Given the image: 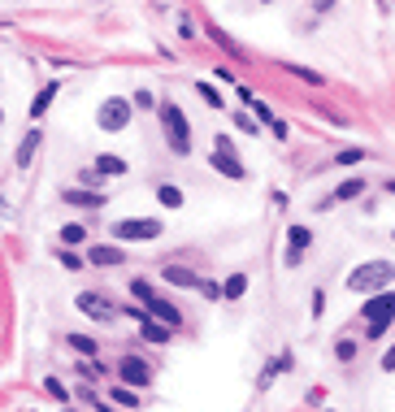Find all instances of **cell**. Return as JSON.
Instances as JSON below:
<instances>
[{
    "instance_id": "6da1fadb",
    "label": "cell",
    "mask_w": 395,
    "mask_h": 412,
    "mask_svg": "<svg viewBox=\"0 0 395 412\" xmlns=\"http://www.w3.org/2000/svg\"><path fill=\"white\" fill-rule=\"evenodd\" d=\"M391 278H395V265H391V260H365V265H356V269L348 274V291L374 295V291H387Z\"/></svg>"
},
{
    "instance_id": "7a4b0ae2",
    "label": "cell",
    "mask_w": 395,
    "mask_h": 412,
    "mask_svg": "<svg viewBox=\"0 0 395 412\" xmlns=\"http://www.w3.org/2000/svg\"><path fill=\"white\" fill-rule=\"evenodd\" d=\"M157 109H161V130H166L170 152H174V156H187V152H191V126H187V118H183V109L170 105V100H161Z\"/></svg>"
},
{
    "instance_id": "3957f363",
    "label": "cell",
    "mask_w": 395,
    "mask_h": 412,
    "mask_svg": "<svg viewBox=\"0 0 395 412\" xmlns=\"http://www.w3.org/2000/svg\"><path fill=\"white\" fill-rule=\"evenodd\" d=\"M360 312H365V321H369V339H378V334H383V330L395 321V291H391V287H387V291H374Z\"/></svg>"
},
{
    "instance_id": "277c9868",
    "label": "cell",
    "mask_w": 395,
    "mask_h": 412,
    "mask_svg": "<svg viewBox=\"0 0 395 412\" xmlns=\"http://www.w3.org/2000/svg\"><path fill=\"white\" fill-rule=\"evenodd\" d=\"M113 239H118V243L161 239V222H157V217H126V222H113Z\"/></svg>"
},
{
    "instance_id": "5b68a950",
    "label": "cell",
    "mask_w": 395,
    "mask_h": 412,
    "mask_svg": "<svg viewBox=\"0 0 395 412\" xmlns=\"http://www.w3.org/2000/svg\"><path fill=\"white\" fill-rule=\"evenodd\" d=\"M130 100H122V96H109V100L100 105V113H96V126L100 130H126V122H130Z\"/></svg>"
},
{
    "instance_id": "8992f818",
    "label": "cell",
    "mask_w": 395,
    "mask_h": 412,
    "mask_svg": "<svg viewBox=\"0 0 395 412\" xmlns=\"http://www.w3.org/2000/svg\"><path fill=\"white\" fill-rule=\"evenodd\" d=\"M78 312H87L91 321H113L122 308H118V304H109L105 295H96V291H83V295H78Z\"/></svg>"
},
{
    "instance_id": "52a82bcc",
    "label": "cell",
    "mask_w": 395,
    "mask_h": 412,
    "mask_svg": "<svg viewBox=\"0 0 395 412\" xmlns=\"http://www.w3.org/2000/svg\"><path fill=\"white\" fill-rule=\"evenodd\" d=\"M213 170L226 174L230 183H243L248 178V170H243V161L235 156V147H213Z\"/></svg>"
},
{
    "instance_id": "ba28073f",
    "label": "cell",
    "mask_w": 395,
    "mask_h": 412,
    "mask_svg": "<svg viewBox=\"0 0 395 412\" xmlns=\"http://www.w3.org/2000/svg\"><path fill=\"white\" fill-rule=\"evenodd\" d=\"M118 377L126 386H148L152 382V369H148V360H139V356H122L118 360Z\"/></svg>"
},
{
    "instance_id": "9c48e42d",
    "label": "cell",
    "mask_w": 395,
    "mask_h": 412,
    "mask_svg": "<svg viewBox=\"0 0 395 412\" xmlns=\"http://www.w3.org/2000/svg\"><path fill=\"white\" fill-rule=\"evenodd\" d=\"M143 308H148V317H157V321H166V325H174V330H178V325H183V312H178L174 304H166V300H161V295H152V300H148Z\"/></svg>"
},
{
    "instance_id": "30bf717a",
    "label": "cell",
    "mask_w": 395,
    "mask_h": 412,
    "mask_svg": "<svg viewBox=\"0 0 395 412\" xmlns=\"http://www.w3.org/2000/svg\"><path fill=\"white\" fill-rule=\"evenodd\" d=\"M87 260H91V265H105V269H109V265H122L126 252H122V247H109V243H105V247H91Z\"/></svg>"
},
{
    "instance_id": "8fae6325",
    "label": "cell",
    "mask_w": 395,
    "mask_h": 412,
    "mask_svg": "<svg viewBox=\"0 0 395 412\" xmlns=\"http://www.w3.org/2000/svg\"><path fill=\"white\" fill-rule=\"evenodd\" d=\"M161 278H166L170 287H200V278H195L191 269H183V265H166V269H161Z\"/></svg>"
},
{
    "instance_id": "7c38bea8",
    "label": "cell",
    "mask_w": 395,
    "mask_h": 412,
    "mask_svg": "<svg viewBox=\"0 0 395 412\" xmlns=\"http://www.w3.org/2000/svg\"><path fill=\"white\" fill-rule=\"evenodd\" d=\"M139 325H143V339H148V343H170V330H174V325L157 321V317H143Z\"/></svg>"
},
{
    "instance_id": "4fadbf2b",
    "label": "cell",
    "mask_w": 395,
    "mask_h": 412,
    "mask_svg": "<svg viewBox=\"0 0 395 412\" xmlns=\"http://www.w3.org/2000/svg\"><path fill=\"white\" fill-rule=\"evenodd\" d=\"M40 130H26V135H22V147H18V165H22V170H26V165H30V156H35V147H40Z\"/></svg>"
},
{
    "instance_id": "5bb4252c",
    "label": "cell",
    "mask_w": 395,
    "mask_h": 412,
    "mask_svg": "<svg viewBox=\"0 0 395 412\" xmlns=\"http://www.w3.org/2000/svg\"><path fill=\"white\" fill-rule=\"evenodd\" d=\"M360 191H365V178H360V174L356 178H343V183L335 187V200H356Z\"/></svg>"
},
{
    "instance_id": "9a60e30c",
    "label": "cell",
    "mask_w": 395,
    "mask_h": 412,
    "mask_svg": "<svg viewBox=\"0 0 395 412\" xmlns=\"http://www.w3.org/2000/svg\"><path fill=\"white\" fill-rule=\"evenodd\" d=\"M96 170H100L105 178H118V174H126V161H122V156H109V152H105V156H96Z\"/></svg>"
},
{
    "instance_id": "2e32d148",
    "label": "cell",
    "mask_w": 395,
    "mask_h": 412,
    "mask_svg": "<svg viewBox=\"0 0 395 412\" xmlns=\"http://www.w3.org/2000/svg\"><path fill=\"white\" fill-rule=\"evenodd\" d=\"M57 100V82H48V87L35 96V105H30V118H44V113H48V105H53Z\"/></svg>"
},
{
    "instance_id": "e0dca14e",
    "label": "cell",
    "mask_w": 395,
    "mask_h": 412,
    "mask_svg": "<svg viewBox=\"0 0 395 412\" xmlns=\"http://www.w3.org/2000/svg\"><path fill=\"white\" fill-rule=\"evenodd\" d=\"M243 291H248V274H230L226 283H222V295H226V300H239Z\"/></svg>"
},
{
    "instance_id": "ac0fdd59",
    "label": "cell",
    "mask_w": 395,
    "mask_h": 412,
    "mask_svg": "<svg viewBox=\"0 0 395 412\" xmlns=\"http://www.w3.org/2000/svg\"><path fill=\"white\" fill-rule=\"evenodd\" d=\"M157 200L166 204V208H183V191L170 187V183H161V187H157Z\"/></svg>"
},
{
    "instance_id": "d6986e66",
    "label": "cell",
    "mask_w": 395,
    "mask_h": 412,
    "mask_svg": "<svg viewBox=\"0 0 395 412\" xmlns=\"http://www.w3.org/2000/svg\"><path fill=\"white\" fill-rule=\"evenodd\" d=\"M65 200H70V204H105V195L100 191H65Z\"/></svg>"
},
{
    "instance_id": "ffe728a7",
    "label": "cell",
    "mask_w": 395,
    "mask_h": 412,
    "mask_svg": "<svg viewBox=\"0 0 395 412\" xmlns=\"http://www.w3.org/2000/svg\"><path fill=\"white\" fill-rule=\"evenodd\" d=\"M195 91H200V100H204L209 109H222V105H226L222 96H218V87H213V82H195Z\"/></svg>"
},
{
    "instance_id": "44dd1931",
    "label": "cell",
    "mask_w": 395,
    "mask_h": 412,
    "mask_svg": "<svg viewBox=\"0 0 395 412\" xmlns=\"http://www.w3.org/2000/svg\"><path fill=\"white\" fill-rule=\"evenodd\" d=\"M57 239H61V243H70V247H74V243H87V230H83V226H74V222H70V226H61V235H57Z\"/></svg>"
},
{
    "instance_id": "7402d4cb",
    "label": "cell",
    "mask_w": 395,
    "mask_h": 412,
    "mask_svg": "<svg viewBox=\"0 0 395 412\" xmlns=\"http://www.w3.org/2000/svg\"><path fill=\"white\" fill-rule=\"evenodd\" d=\"M287 239H291V247H295V252H304V247L313 243V235H308V226H291V230H287Z\"/></svg>"
},
{
    "instance_id": "603a6c76",
    "label": "cell",
    "mask_w": 395,
    "mask_h": 412,
    "mask_svg": "<svg viewBox=\"0 0 395 412\" xmlns=\"http://www.w3.org/2000/svg\"><path fill=\"white\" fill-rule=\"evenodd\" d=\"M70 348H74L78 356H96V348H100V343L87 339V334H70Z\"/></svg>"
},
{
    "instance_id": "cb8c5ba5",
    "label": "cell",
    "mask_w": 395,
    "mask_h": 412,
    "mask_svg": "<svg viewBox=\"0 0 395 412\" xmlns=\"http://www.w3.org/2000/svg\"><path fill=\"white\" fill-rule=\"evenodd\" d=\"M335 161H339V165H360V161H365V147H343Z\"/></svg>"
},
{
    "instance_id": "d4e9b609",
    "label": "cell",
    "mask_w": 395,
    "mask_h": 412,
    "mask_svg": "<svg viewBox=\"0 0 395 412\" xmlns=\"http://www.w3.org/2000/svg\"><path fill=\"white\" fill-rule=\"evenodd\" d=\"M109 400H113V404H122V408H135V404H139V400H135V391H126V386H118V391L109 395Z\"/></svg>"
},
{
    "instance_id": "484cf974",
    "label": "cell",
    "mask_w": 395,
    "mask_h": 412,
    "mask_svg": "<svg viewBox=\"0 0 395 412\" xmlns=\"http://www.w3.org/2000/svg\"><path fill=\"white\" fill-rule=\"evenodd\" d=\"M130 291H135V300H143V304L157 295V291H152V283H143V278H135V283H130Z\"/></svg>"
},
{
    "instance_id": "4316f807",
    "label": "cell",
    "mask_w": 395,
    "mask_h": 412,
    "mask_svg": "<svg viewBox=\"0 0 395 412\" xmlns=\"http://www.w3.org/2000/svg\"><path fill=\"white\" fill-rule=\"evenodd\" d=\"M335 356H339V360H352V356H356V343H352V339H339V343H335Z\"/></svg>"
},
{
    "instance_id": "83f0119b",
    "label": "cell",
    "mask_w": 395,
    "mask_h": 412,
    "mask_svg": "<svg viewBox=\"0 0 395 412\" xmlns=\"http://www.w3.org/2000/svg\"><path fill=\"white\" fill-rule=\"evenodd\" d=\"M252 113H256V118H261V122H270V126L278 122V118H274V109H270V105H261V100H256V96H252Z\"/></svg>"
},
{
    "instance_id": "f1b7e54d",
    "label": "cell",
    "mask_w": 395,
    "mask_h": 412,
    "mask_svg": "<svg viewBox=\"0 0 395 412\" xmlns=\"http://www.w3.org/2000/svg\"><path fill=\"white\" fill-rule=\"evenodd\" d=\"M235 126L243 130V135H252V139H256V122H252V113H239V118H235Z\"/></svg>"
},
{
    "instance_id": "f546056e",
    "label": "cell",
    "mask_w": 395,
    "mask_h": 412,
    "mask_svg": "<svg viewBox=\"0 0 395 412\" xmlns=\"http://www.w3.org/2000/svg\"><path fill=\"white\" fill-rule=\"evenodd\" d=\"M287 70H291L295 78H304V82H322V74H313V70H304V65H287Z\"/></svg>"
},
{
    "instance_id": "4dcf8cb0",
    "label": "cell",
    "mask_w": 395,
    "mask_h": 412,
    "mask_svg": "<svg viewBox=\"0 0 395 412\" xmlns=\"http://www.w3.org/2000/svg\"><path fill=\"white\" fill-rule=\"evenodd\" d=\"M135 109H157V100H152V91H135Z\"/></svg>"
},
{
    "instance_id": "1f68e13d",
    "label": "cell",
    "mask_w": 395,
    "mask_h": 412,
    "mask_svg": "<svg viewBox=\"0 0 395 412\" xmlns=\"http://www.w3.org/2000/svg\"><path fill=\"white\" fill-rule=\"evenodd\" d=\"M326 312V291H313V317H322Z\"/></svg>"
},
{
    "instance_id": "d6a6232c",
    "label": "cell",
    "mask_w": 395,
    "mask_h": 412,
    "mask_svg": "<svg viewBox=\"0 0 395 412\" xmlns=\"http://www.w3.org/2000/svg\"><path fill=\"white\" fill-rule=\"evenodd\" d=\"M48 395H53V400H70V395H65V386L57 382V377H48Z\"/></svg>"
},
{
    "instance_id": "836d02e7",
    "label": "cell",
    "mask_w": 395,
    "mask_h": 412,
    "mask_svg": "<svg viewBox=\"0 0 395 412\" xmlns=\"http://www.w3.org/2000/svg\"><path fill=\"white\" fill-rule=\"evenodd\" d=\"M57 260H61V265H65V269H78V265H83V260H78L74 252H57Z\"/></svg>"
},
{
    "instance_id": "e575fe53",
    "label": "cell",
    "mask_w": 395,
    "mask_h": 412,
    "mask_svg": "<svg viewBox=\"0 0 395 412\" xmlns=\"http://www.w3.org/2000/svg\"><path fill=\"white\" fill-rule=\"evenodd\" d=\"M200 295H204V300H218L222 287H218V283H200Z\"/></svg>"
},
{
    "instance_id": "d590c367",
    "label": "cell",
    "mask_w": 395,
    "mask_h": 412,
    "mask_svg": "<svg viewBox=\"0 0 395 412\" xmlns=\"http://www.w3.org/2000/svg\"><path fill=\"white\" fill-rule=\"evenodd\" d=\"M383 369H387V373H391V369H395V343H391V348H387V352H383Z\"/></svg>"
},
{
    "instance_id": "8d00e7d4",
    "label": "cell",
    "mask_w": 395,
    "mask_h": 412,
    "mask_svg": "<svg viewBox=\"0 0 395 412\" xmlns=\"http://www.w3.org/2000/svg\"><path fill=\"white\" fill-rule=\"evenodd\" d=\"M387 191H391V195H395V178H387Z\"/></svg>"
},
{
    "instance_id": "74e56055",
    "label": "cell",
    "mask_w": 395,
    "mask_h": 412,
    "mask_svg": "<svg viewBox=\"0 0 395 412\" xmlns=\"http://www.w3.org/2000/svg\"><path fill=\"white\" fill-rule=\"evenodd\" d=\"M0 122H5V113H0Z\"/></svg>"
},
{
    "instance_id": "f35d334b",
    "label": "cell",
    "mask_w": 395,
    "mask_h": 412,
    "mask_svg": "<svg viewBox=\"0 0 395 412\" xmlns=\"http://www.w3.org/2000/svg\"><path fill=\"white\" fill-rule=\"evenodd\" d=\"M261 5H270V0H261Z\"/></svg>"
},
{
    "instance_id": "ab89813d",
    "label": "cell",
    "mask_w": 395,
    "mask_h": 412,
    "mask_svg": "<svg viewBox=\"0 0 395 412\" xmlns=\"http://www.w3.org/2000/svg\"><path fill=\"white\" fill-rule=\"evenodd\" d=\"M391 239H395V230H391Z\"/></svg>"
}]
</instances>
